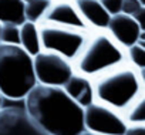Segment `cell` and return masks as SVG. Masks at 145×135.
<instances>
[{
  "mask_svg": "<svg viewBox=\"0 0 145 135\" xmlns=\"http://www.w3.org/2000/svg\"><path fill=\"white\" fill-rule=\"evenodd\" d=\"M24 110L50 135H80L86 131L84 108L61 87L36 84L24 97Z\"/></svg>",
  "mask_w": 145,
  "mask_h": 135,
  "instance_id": "obj_1",
  "label": "cell"
},
{
  "mask_svg": "<svg viewBox=\"0 0 145 135\" xmlns=\"http://www.w3.org/2000/svg\"><path fill=\"white\" fill-rule=\"evenodd\" d=\"M142 73L131 65L121 64L97 76L93 83L95 101L115 111H125L142 95Z\"/></svg>",
  "mask_w": 145,
  "mask_h": 135,
  "instance_id": "obj_2",
  "label": "cell"
},
{
  "mask_svg": "<svg viewBox=\"0 0 145 135\" xmlns=\"http://www.w3.org/2000/svg\"><path fill=\"white\" fill-rule=\"evenodd\" d=\"M36 84L33 57L20 46L0 43V95L24 100Z\"/></svg>",
  "mask_w": 145,
  "mask_h": 135,
  "instance_id": "obj_3",
  "label": "cell"
},
{
  "mask_svg": "<svg viewBox=\"0 0 145 135\" xmlns=\"http://www.w3.org/2000/svg\"><path fill=\"white\" fill-rule=\"evenodd\" d=\"M125 63V53L110 34L103 30L87 38L83 50L77 55V70L87 77L100 76Z\"/></svg>",
  "mask_w": 145,
  "mask_h": 135,
  "instance_id": "obj_4",
  "label": "cell"
},
{
  "mask_svg": "<svg viewBox=\"0 0 145 135\" xmlns=\"http://www.w3.org/2000/svg\"><path fill=\"white\" fill-rule=\"evenodd\" d=\"M39 31L41 50L56 53L68 61L77 58L88 38V34L84 30H77L50 23H41Z\"/></svg>",
  "mask_w": 145,
  "mask_h": 135,
  "instance_id": "obj_5",
  "label": "cell"
},
{
  "mask_svg": "<svg viewBox=\"0 0 145 135\" xmlns=\"http://www.w3.org/2000/svg\"><path fill=\"white\" fill-rule=\"evenodd\" d=\"M33 70L37 84L51 87H63L74 73L68 60L44 50L33 57Z\"/></svg>",
  "mask_w": 145,
  "mask_h": 135,
  "instance_id": "obj_6",
  "label": "cell"
},
{
  "mask_svg": "<svg viewBox=\"0 0 145 135\" xmlns=\"http://www.w3.org/2000/svg\"><path fill=\"white\" fill-rule=\"evenodd\" d=\"M128 124L124 117L97 101L84 108V128L97 135H124Z\"/></svg>",
  "mask_w": 145,
  "mask_h": 135,
  "instance_id": "obj_7",
  "label": "cell"
},
{
  "mask_svg": "<svg viewBox=\"0 0 145 135\" xmlns=\"http://www.w3.org/2000/svg\"><path fill=\"white\" fill-rule=\"evenodd\" d=\"M0 135H50L39 127L24 107L0 108Z\"/></svg>",
  "mask_w": 145,
  "mask_h": 135,
  "instance_id": "obj_8",
  "label": "cell"
},
{
  "mask_svg": "<svg viewBox=\"0 0 145 135\" xmlns=\"http://www.w3.org/2000/svg\"><path fill=\"white\" fill-rule=\"evenodd\" d=\"M41 23H50L88 31V26L83 20L72 0H53Z\"/></svg>",
  "mask_w": 145,
  "mask_h": 135,
  "instance_id": "obj_9",
  "label": "cell"
},
{
  "mask_svg": "<svg viewBox=\"0 0 145 135\" xmlns=\"http://www.w3.org/2000/svg\"><path fill=\"white\" fill-rule=\"evenodd\" d=\"M105 30H108L110 36L117 44L124 46L125 48L135 44L141 31H144L139 27V24L134 20L132 16H128L124 13L112 14L110 17V22Z\"/></svg>",
  "mask_w": 145,
  "mask_h": 135,
  "instance_id": "obj_10",
  "label": "cell"
},
{
  "mask_svg": "<svg viewBox=\"0 0 145 135\" xmlns=\"http://www.w3.org/2000/svg\"><path fill=\"white\" fill-rule=\"evenodd\" d=\"M64 93L80 107L86 108L90 104L95 101L94 98V85L90 77L83 76V74H74L65 81V84L61 87Z\"/></svg>",
  "mask_w": 145,
  "mask_h": 135,
  "instance_id": "obj_11",
  "label": "cell"
},
{
  "mask_svg": "<svg viewBox=\"0 0 145 135\" xmlns=\"http://www.w3.org/2000/svg\"><path fill=\"white\" fill-rule=\"evenodd\" d=\"M81 14L83 20L88 27L97 29V30H105L107 24L110 22V14L107 10L101 6L100 0H72Z\"/></svg>",
  "mask_w": 145,
  "mask_h": 135,
  "instance_id": "obj_12",
  "label": "cell"
},
{
  "mask_svg": "<svg viewBox=\"0 0 145 135\" xmlns=\"http://www.w3.org/2000/svg\"><path fill=\"white\" fill-rule=\"evenodd\" d=\"M27 54L34 57L41 51V43H40V31L37 23L24 22L20 24V44H19Z\"/></svg>",
  "mask_w": 145,
  "mask_h": 135,
  "instance_id": "obj_13",
  "label": "cell"
},
{
  "mask_svg": "<svg viewBox=\"0 0 145 135\" xmlns=\"http://www.w3.org/2000/svg\"><path fill=\"white\" fill-rule=\"evenodd\" d=\"M24 2L23 0H0V23L2 24H23Z\"/></svg>",
  "mask_w": 145,
  "mask_h": 135,
  "instance_id": "obj_14",
  "label": "cell"
},
{
  "mask_svg": "<svg viewBox=\"0 0 145 135\" xmlns=\"http://www.w3.org/2000/svg\"><path fill=\"white\" fill-rule=\"evenodd\" d=\"M53 0H29L24 3V17L26 22L40 23L50 7Z\"/></svg>",
  "mask_w": 145,
  "mask_h": 135,
  "instance_id": "obj_15",
  "label": "cell"
},
{
  "mask_svg": "<svg viewBox=\"0 0 145 135\" xmlns=\"http://www.w3.org/2000/svg\"><path fill=\"white\" fill-rule=\"evenodd\" d=\"M124 112H125L124 119L128 125L145 124V98H144V94L139 95Z\"/></svg>",
  "mask_w": 145,
  "mask_h": 135,
  "instance_id": "obj_16",
  "label": "cell"
},
{
  "mask_svg": "<svg viewBox=\"0 0 145 135\" xmlns=\"http://www.w3.org/2000/svg\"><path fill=\"white\" fill-rule=\"evenodd\" d=\"M125 57L129 60L131 65L135 70H138V71L145 70V46L135 43V44L127 47Z\"/></svg>",
  "mask_w": 145,
  "mask_h": 135,
  "instance_id": "obj_17",
  "label": "cell"
},
{
  "mask_svg": "<svg viewBox=\"0 0 145 135\" xmlns=\"http://www.w3.org/2000/svg\"><path fill=\"white\" fill-rule=\"evenodd\" d=\"M0 43L19 46L20 44V26L2 24V27H0Z\"/></svg>",
  "mask_w": 145,
  "mask_h": 135,
  "instance_id": "obj_18",
  "label": "cell"
},
{
  "mask_svg": "<svg viewBox=\"0 0 145 135\" xmlns=\"http://www.w3.org/2000/svg\"><path fill=\"white\" fill-rule=\"evenodd\" d=\"M142 7H144V5L139 2V0H122L121 13L128 14V16H134Z\"/></svg>",
  "mask_w": 145,
  "mask_h": 135,
  "instance_id": "obj_19",
  "label": "cell"
},
{
  "mask_svg": "<svg viewBox=\"0 0 145 135\" xmlns=\"http://www.w3.org/2000/svg\"><path fill=\"white\" fill-rule=\"evenodd\" d=\"M101 6L107 10L110 16L121 13V6H122V0H100Z\"/></svg>",
  "mask_w": 145,
  "mask_h": 135,
  "instance_id": "obj_20",
  "label": "cell"
},
{
  "mask_svg": "<svg viewBox=\"0 0 145 135\" xmlns=\"http://www.w3.org/2000/svg\"><path fill=\"white\" fill-rule=\"evenodd\" d=\"M124 135H145V125L139 124V125H128Z\"/></svg>",
  "mask_w": 145,
  "mask_h": 135,
  "instance_id": "obj_21",
  "label": "cell"
},
{
  "mask_svg": "<svg viewBox=\"0 0 145 135\" xmlns=\"http://www.w3.org/2000/svg\"><path fill=\"white\" fill-rule=\"evenodd\" d=\"M132 17H134V20L139 24V27H141L142 30H145V6H144L142 9H139Z\"/></svg>",
  "mask_w": 145,
  "mask_h": 135,
  "instance_id": "obj_22",
  "label": "cell"
},
{
  "mask_svg": "<svg viewBox=\"0 0 145 135\" xmlns=\"http://www.w3.org/2000/svg\"><path fill=\"white\" fill-rule=\"evenodd\" d=\"M80 135H97V134H93V132H88V131H84L83 134H80Z\"/></svg>",
  "mask_w": 145,
  "mask_h": 135,
  "instance_id": "obj_23",
  "label": "cell"
},
{
  "mask_svg": "<svg viewBox=\"0 0 145 135\" xmlns=\"http://www.w3.org/2000/svg\"><path fill=\"white\" fill-rule=\"evenodd\" d=\"M2 107H3V97L0 95V108H2Z\"/></svg>",
  "mask_w": 145,
  "mask_h": 135,
  "instance_id": "obj_24",
  "label": "cell"
},
{
  "mask_svg": "<svg viewBox=\"0 0 145 135\" xmlns=\"http://www.w3.org/2000/svg\"><path fill=\"white\" fill-rule=\"evenodd\" d=\"M139 2H141V3H142V5L145 6V0H139Z\"/></svg>",
  "mask_w": 145,
  "mask_h": 135,
  "instance_id": "obj_25",
  "label": "cell"
},
{
  "mask_svg": "<svg viewBox=\"0 0 145 135\" xmlns=\"http://www.w3.org/2000/svg\"><path fill=\"white\" fill-rule=\"evenodd\" d=\"M23 2H24V3H26V2H29V0H23Z\"/></svg>",
  "mask_w": 145,
  "mask_h": 135,
  "instance_id": "obj_26",
  "label": "cell"
},
{
  "mask_svg": "<svg viewBox=\"0 0 145 135\" xmlns=\"http://www.w3.org/2000/svg\"><path fill=\"white\" fill-rule=\"evenodd\" d=\"M0 27H2V23H0Z\"/></svg>",
  "mask_w": 145,
  "mask_h": 135,
  "instance_id": "obj_27",
  "label": "cell"
}]
</instances>
